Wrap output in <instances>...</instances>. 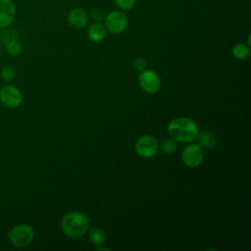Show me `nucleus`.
Here are the masks:
<instances>
[{
  "label": "nucleus",
  "mask_w": 251,
  "mask_h": 251,
  "mask_svg": "<svg viewBox=\"0 0 251 251\" xmlns=\"http://www.w3.org/2000/svg\"><path fill=\"white\" fill-rule=\"evenodd\" d=\"M196 139L200 146L206 148H213L217 144V137L210 130H202L201 132H198Z\"/></svg>",
  "instance_id": "12"
},
{
  "label": "nucleus",
  "mask_w": 251,
  "mask_h": 251,
  "mask_svg": "<svg viewBox=\"0 0 251 251\" xmlns=\"http://www.w3.org/2000/svg\"><path fill=\"white\" fill-rule=\"evenodd\" d=\"M232 55L237 60H245L249 57L250 49L248 45H245L243 43H236L232 47Z\"/></svg>",
  "instance_id": "14"
},
{
  "label": "nucleus",
  "mask_w": 251,
  "mask_h": 251,
  "mask_svg": "<svg viewBox=\"0 0 251 251\" xmlns=\"http://www.w3.org/2000/svg\"><path fill=\"white\" fill-rule=\"evenodd\" d=\"M0 41H1V32H0Z\"/></svg>",
  "instance_id": "22"
},
{
  "label": "nucleus",
  "mask_w": 251,
  "mask_h": 251,
  "mask_svg": "<svg viewBox=\"0 0 251 251\" xmlns=\"http://www.w3.org/2000/svg\"><path fill=\"white\" fill-rule=\"evenodd\" d=\"M176 148H177V145H176V142L175 141V139H173L172 137L171 138H166L162 141L161 143V149L164 153H167V154H173L176 151Z\"/></svg>",
  "instance_id": "16"
},
{
  "label": "nucleus",
  "mask_w": 251,
  "mask_h": 251,
  "mask_svg": "<svg viewBox=\"0 0 251 251\" xmlns=\"http://www.w3.org/2000/svg\"><path fill=\"white\" fill-rule=\"evenodd\" d=\"M135 152L142 158H151L158 151V142L154 136L143 135L139 137L134 145Z\"/></svg>",
  "instance_id": "7"
},
{
  "label": "nucleus",
  "mask_w": 251,
  "mask_h": 251,
  "mask_svg": "<svg viewBox=\"0 0 251 251\" xmlns=\"http://www.w3.org/2000/svg\"><path fill=\"white\" fill-rule=\"evenodd\" d=\"M1 78L5 81V82H11L15 76H16V70L13 66L11 65H7L5 67H3L1 69V73H0Z\"/></svg>",
  "instance_id": "15"
},
{
  "label": "nucleus",
  "mask_w": 251,
  "mask_h": 251,
  "mask_svg": "<svg viewBox=\"0 0 251 251\" xmlns=\"http://www.w3.org/2000/svg\"><path fill=\"white\" fill-rule=\"evenodd\" d=\"M89 227V219L83 213L73 211L67 213L61 220L63 232L72 238H78L85 234Z\"/></svg>",
  "instance_id": "2"
},
{
  "label": "nucleus",
  "mask_w": 251,
  "mask_h": 251,
  "mask_svg": "<svg viewBox=\"0 0 251 251\" xmlns=\"http://www.w3.org/2000/svg\"><path fill=\"white\" fill-rule=\"evenodd\" d=\"M10 242L16 247H26L28 246L33 238L34 231L32 227L26 224H21L15 226L8 233Z\"/></svg>",
  "instance_id": "3"
},
{
  "label": "nucleus",
  "mask_w": 251,
  "mask_h": 251,
  "mask_svg": "<svg viewBox=\"0 0 251 251\" xmlns=\"http://www.w3.org/2000/svg\"><path fill=\"white\" fill-rule=\"evenodd\" d=\"M133 65H134V68L137 70V71H139V72H141V71H143V70H145L146 69V60L144 59V58H142V57H137V58H135V60H134V62H133Z\"/></svg>",
  "instance_id": "21"
},
{
  "label": "nucleus",
  "mask_w": 251,
  "mask_h": 251,
  "mask_svg": "<svg viewBox=\"0 0 251 251\" xmlns=\"http://www.w3.org/2000/svg\"><path fill=\"white\" fill-rule=\"evenodd\" d=\"M136 0H115V4L121 11H128L134 7Z\"/></svg>",
  "instance_id": "18"
},
{
  "label": "nucleus",
  "mask_w": 251,
  "mask_h": 251,
  "mask_svg": "<svg viewBox=\"0 0 251 251\" xmlns=\"http://www.w3.org/2000/svg\"><path fill=\"white\" fill-rule=\"evenodd\" d=\"M67 20L72 27L75 29H81L86 26L89 17L84 9L80 7H75L68 13Z\"/></svg>",
  "instance_id": "9"
},
{
  "label": "nucleus",
  "mask_w": 251,
  "mask_h": 251,
  "mask_svg": "<svg viewBox=\"0 0 251 251\" xmlns=\"http://www.w3.org/2000/svg\"><path fill=\"white\" fill-rule=\"evenodd\" d=\"M88 237L90 242L95 246H101L106 241V233L99 226H93L89 229Z\"/></svg>",
  "instance_id": "13"
},
{
  "label": "nucleus",
  "mask_w": 251,
  "mask_h": 251,
  "mask_svg": "<svg viewBox=\"0 0 251 251\" xmlns=\"http://www.w3.org/2000/svg\"><path fill=\"white\" fill-rule=\"evenodd\" d=\"M170 136L183 143H190L196 140L199 129L196 123L186 117H178L172 120L167 126Z\"/></svg>",
  "instance_id": "1"
},
{
  "label": "nucleus",
  "mask_w": 251,
  "mask_h": 251,
  "mask_svg": "<svg viewBox=\"0 0 251 251\" xmlns=\"http://www.w3.org/2000/svg\"><path fill=\"white\" fill-rule=\"evenodd\" d=\"M16 17V7L11 0H0V28L8 27Z\"/></svg>",
  "instance_id": "10"
},
{
  "label": "nucleus",
  "mask_w": 251,
  "mask_h": 251,
  "mask_svg": "<svg viewBox=\"0 0 251 251\" xmlns=\"http://www.w3.org/2000/svg\"><path fill=\"white\" fill-rule=\"evenodd\" d=\"M107 32L103 22H94L87 28V36L92 42H100L104 40Z\"/></svg>",
  "instance_id": "11"
},
{
  "label": "nucleus",
  "mask_w": 251,
  "mask_h": 251,
  "mask_svg": "<svg viewBox=\"0 0 251 251\" xmlns=\"http://www.w3.org/2000/svg\"><path fill=\"white\" fill-rule=\"evenodd\" d=\"M103 24L108 32L113 34L122 33L127 26V16L124 11L114 10L105 15Z\"/></svg>",
  "instance_id": "4"
},
{
  "label": "nucleus",
  "mask_w": 251,
  "mask_h": 251,
  "mask_svg": "<svg viewBox=\"0 0 251 251\" xmlns=\"http://www.w3.org/2000/svg\"><path fill=\"white\" fill-rule=\"evenodd\" d=\"M0 101L8 108H16L22 104L23 94L16 86L7 84L0 89Z\"/></svg>",
  "instance_id": "8"
},
{
  "label": "nucleus",
  "mask_w": 251,
  "mask_h": 251,
  "mask_svg": "<svg viewBox=\"0 0 251 251\" xmlns=\"http://www.w3.org/2000/svg\"><path fill=\"white\" fill-rule=\"evenodd\" d=\"M6 49H7L8 54L13 56V57L19 56L22 53V51H23L22 44L18 41V39L10 41L9 43H7L6 44Z\"/></svg>",
  "instance_id": "17"
},
{
  "label": "nucleus",
  "mask_w": 251,
  "mask_h": 251,
  "mask_svg": "<svg viewBox=\"0 0 251 251\" xmlns=\"http://www.w3.org/2000/svg\"><path fill=\"white\" fill-rule=\"evenodd\" d=\"M3 39V41L7 44L10 41L13 40H17L18 39V34L17 32H15L14 30H7L4 34H3V38H1V40Z\"/></svg>",
  "instance_id": "20"
},
{
  "label": "nucleus",
  "mask_w": 251,
  "mask_h": 251,
  "mask_svg": "<svg viewBox=\"0 0 251 251\" xmlns=\"http://www.w3.org/2000/svg\"><path fill=\"white\" fill-rule=\"evenodd\" d=\"M138 83L140 87L149 94L157 93L161 87V79L159 75L152 70H143L139 72Z\"/></svg>",
  "instance_id": "5"
},
{
  "label": "nucleus",
  "mask_w": 251,
  "mask_h": 251,
  "mask_svg": "<svg viewBox=\"0 0 251 251\" xmlns=\"http://www.w3.org/2000/svg\"><path fill=\"white\" fill-rule=\"evenodd\" d=\"M181 160L188 168H196L203 161V150L199 144L190 143L185 146L181 153Z\"/></svg>",
  "instance_id": "6"
},
{
  "label": "nucleus",
  "mask_w": 251,
  "mask_h": 251,
  "mask_svg": "<svg viewBox=\"0 0 251 251\" xmlns=\"http://www.w3.org/2000/svg\"><path fill=\"white\" fill-rule=\"evenodd\" d=\"M90 19H92L94 22H103L105 18V14L101 9H92L88 15Z\"/></svg>",
  "instance_id": "19"
}]
</instances>
